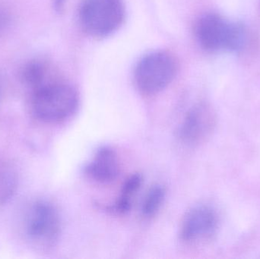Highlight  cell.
Wrapping results in <instances>:
<instances>
[{
	"label": "cell",
	"instance_id": "8992f818",
	"mask_svg": "<svg viewBox=\"0 0 260 259\" xmlns=\"http://www.w3.org/2000/svg\"><path fill=\"white\" fill-rule=\"evenodd\" d=\"M218 219L213 208L197 205L185 214L180 227V240L189 245L204 244L215 237Z\"/></svg>",
	"mask_w": 260,
	"mask_h": 259
},
{
	"label": "cell",
	"instance_id": "7a4b0ae2",
	"mask_svg": "<svg viewBox=\"0 0 260 259\" xmlns=\"http://www.w3.org/2000/svg\"><path fill=\"white\" fill-rule=\"evenodd\" d=\"M196 34L200 45L208 51H237L242 48L246 39L242 24L229 22L216 13L206 14L199 19Z\"/></svg>",
	"mask_w": 260,
	"mask_h": 259
},
{
	"label": "cell",
	"instance_id": "4fadbf2b",
	"mask_svg": "<svg viewBox=\"0 0 260 259\" xmlns=\"http://www.w3.org/2000/svg\"><path fill=\"white\" fill-rule=\"evenodd\" d=\"M10 22V16L7 11L0 8V33L6 30Z\"/></svg>",
	"mask_w": 260,
	"mask_h": 259
},
{
	"label": "cell",
	"instance_id": "52a82bcc",
	"mask_svg": "<svg viewBox=\"0 0 260 259\" xmlns=\"http://www.w3.org/2000/svg\"><path fill=\"white\" fill-rule=\"evenodd\" d=\"M216 124L213 108L206 103H197L185 116L179 129V138L186 145H200L212 136Z\"/></svg>",
	"mask_w": 260,
	"mask_h": 259
},
{
	"label": "cell",
	"instance_id": "ba28073f",
	"mask_svg": "<svg viewBox=\"0 0 260 259\" xmlns=\"http://www.w3.org/2000/svg\"><path fill=\"white\" fill-rule=\"evenodd\" d=\"M120 170V161L116 151L110 146H102L84 167V173L99 183H109L117 179Z\"/></svg>",
	"mask_w": 260,
	"mask_h": 259
},
{
	"label": "cell",
	"instance_id": "9c48e42d",
	"mask_svg": "<svg viewBox=\"0 0 260 259\" xmlns=\"http://www.w3.org/2000/svg\"><path fill=\"white\" fill-rule=\"evenodd\" d=\"M142 182V176L135 173L129 176L123 183L120 197L115 204L109 206L110 210L117 214H125L131 208L132 201L136 193L139 191Z\"/></svg>",
	"mask_w": 260,
	"mask_h": 259
},
{
	"label": "cell",
	"instance_id": "6da1fadb",
	"mask_svg": "<svg viewBox=\"0 0 260 259\" xmlns=\"http://www.w3.org/2000/svg\"><path fill=\"white\" fill-rule=\"evenodd\" d=\"M79 104L77 91L63 82H48L34 90L30 108L36 118L47 123L65 121Z\"/></svg>",
	"mask_w": 260,
	"mask_h": 259
},
{
	"label": "cell",
	"instance_id": "8fae6325",
	"mask_svg": "<svg viewBox=\"0 0 260 259\" xmlns=\"http://www.w3.org/2000/svg\"><path fill=\"white\" fill-rule=\"evenodd\" d=\"M46 68L39 61H30L23 66L21 70V79L25 85L33 89L39 88L45 84Z\"/></svg>",
	"mask_w": 260,
	"mask_h": 259
},
{
	"label": "cell",
	"instance_id": "5bb4252c",
	"mask_svg": "<svg viewBox=\"0 0 260 259\" xmlns=\"http://www.w3.org/2000/svg\"><path fill=\"white\" fill-rule=\"evenodd\" d=\"M67 0H53V6L57 12L62 10L63 6H65Z\"/></svg>",
	"mask_w": 260,
	"mask_h": 259
},
{
	"label": "cell",
	"instance_id": "9a60e30c",
	"mask_svg": "<svg viewBox=\"0 0 260 259\" xmlns=\"http://www.w3.org/2000/svg\"><path fill=\"white\" fill-rule=\"evenodd\" d=\"M1 93H2V84H1V81H0V97H1Z\"/></svg>",
	"mask_w": 260,
	"mask_h": 259
},
{
	"label": "cell",
	"instance_id": "30bf717a",
	"mask_svg": "<svg viewBox=\"0 0 260 259\" xmlns=\"http://www.w3.org/2000/svg\"><path fill=\"white\" fill-rule=\"evenodd\" d=\"M166 190L163 186L156 184L149 189L141 205V212L145 218H151L158 212L165 202Z\"/></svg>",
	"mask_w": 260,
	"mask_h": 259
},
{
	"label": "cell",
	"instance_id": "5b68a950",
	"mask_svg": "<svg viewBox=\"0 0 260 259\" xmlns=\"http://www.w3.org/2000/svg\"><path fill=\"white\" fill-rule=\"evenodd\" d=\"M25 232L32 244L41 249L54 247L61 234V220L54 205L47 201L35 202L27 211Z\"/></svg>",
	"mask_w": 260,
	"mask_h": 259
},
{
	"label": "cell",
	"instance_id": "3957f363",
	"mask_svg": "<svg viewBox=\"0 0 260 259\" xmlns=\"http://www.w3.org/2000/svg\"><path fill=\"white\" fill-rule=\"evenodd\" d=\"M122 0H84L79 8L82 28L91 36L104 38L117 31L125 19Z\"/></svg>",
	"mask_w": 260,
	"mask_h": 259
},
{
	"label": "cell",
	"instance_id": "7c38bea8",
	"mask_svg": "<svg viewBox=\"0 0 260 259\" xmlns=\"http://www.w3.org/2000/svg\"><path fill=\"white\" fill-rule=\"evenodd\" d=\"M15 173L7 165L0 164V203L6 202L15 187Z\"/></svg>",
	"mask_w": 260,
	"mask_h": 259
},
{
	"label": "cell",
	"instance_id": "277c9868",
	"mask_svg": "<svg viewBox=\"0 0 260 259\" xmlns=\"http://www.w3.org/2000/svg\"><path fill=\"white\" fill-rule=\"evenodd\" d=\"M177 72V60L171 53L151 52L144 56L136 65L135 82L141 92L153 95L165 90Z\"/></svg>",
	"mask_w": 260,
	"mask_h": 259
}]
</instances>
